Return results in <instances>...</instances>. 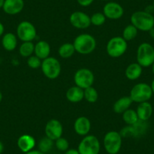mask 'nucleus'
Returning <instances> with one entry per match:
<instances>
[{
  "instance_id": "1",
  "label": "nucleus",
  "mask_w": 154,
  "mask_h": 154,
  "mask_svg": "<svg viewBox=\"0 0 154 154\" xmlns=\"http://www.w3.org/2000/svg\"><path fill=\"white\" fill-rule=\"evenodd\" d=\"M131 23L137 30L149 32L154 27V17L146 11H137L131 14Z\"/></svg>"
},
{
  "instance_id": "2",
  "label": "nucleus",
  "mask_w": 154,
  "mask_h": 154,
  "mask_svg": "<svg viewBox=\"0 0 154 154\" xmlns=\"http://www.w3.org/2000/svg\"><path fill=\"white\" fill-rule=\"evenodd\" d=\"M75 51L80 54H89L96 48V40L93 35L88 33H82L75 37L73 42Z\"/></svg>"
},
{
  "instance_id": "3",
  "label": "nucleus",
  "mask_w": 154,
  "mask_h": 154,
  "mask_svg": "<svg viewBox=\"0 0 154 154\" xmlns=\"http://www.w3.org/2000/svg\"><path fill=\"white\" fill-rule=\"evenodd\" d=\"M122 135L116 131H110L103 137V147L108 154H117L122 147Z\"/></svg>"
},
{
  "instance_id": "4",
  "label": "nucleus",
  "mask_w": 154,
  "mask_h": 154,
  "mask_svg": "<svg viewBox=\"0 0 154 154\" xmlns=\"http://www.w3.org/2000/svg\"><path fill=\"white\" fill-rule=\"evenodd\" d=\"M137 63L142 67H149L154 63V48L147 42L141 43L137 50Z\"/></svg>"
},
{
  "instance_id": "5",
  "label": "nucleus",
  "mask_w": 154,
  "mask_h": 154,
  "mask_svg": "<svg viewBox=\"0 0 154 154\" xmlns=\"http://www.w3.org/2000/svg\"><path fill=\"white\" fill-rule=\"evenodd\" d=\"M152 93L151 86L144 82L136 84L130 91L129 97L133 102L135 103H143L148 101L152 97Z\"/></svg>"
},
{
  "instance_id": "6",
  "label": "nucleus",
  "mask_w": 154,
  "mask_h": 154,
  "mask_svg": "<svg viewBox=\"0 0 154 154\" xmlns=\"http://www.w3.org/2000/svg\"><path fill=\"white\" fill-rule=\"evenodd\" d=\"M128 48L127 41L122 37L115 36L110 38L106 45V52L111 57H119L123 55Z\"/></svg>"
},
{
  "instance_id": "7",
  "label": "nucleus",
  "mask_w": 154,
  "mask_h": 154,
  "mask_svg": "<svg viewBox=\"0 0 154 154\" xmlns=\"http://www.w3.org/2000/svg\"><path fill=\"white\" fill-rule=\"evenodd\" d=\"M79 154H99L100 143L96 136L89 134L82 139L78 146Z\"/></svg>"
},
{
  "instance_id": "8",
  "label": "nucleus",
  "mask_w": 154,
  "mask_h": 154,
  "mask_svg": "<svg viewBox=\"0 0 154 154\" xmlns=\"http://www.w3.org/2000/svg\"><path fill=\"white\" fill-rule=\"evenodd\" d=\"M41 69L45 77L50 79H57L61 71V66L57 58L48 57L42 61Z\"/></svg>"
},
{
  "instance_id": "9",
  "label": "nucleus",
  "mask_w": 154,
  "mask_h": 154,
  "mask_svg": "<svg viewBox=\"0 0 154 154\" xmlns=\"http://www.w3.org/2000/svg\"><path fill=\"white\" fill-rule=\"evenodd\" d=\"M94 82V75L92 71L87 68H81L75 72L74 82L75 85L82 89L92 86Z\"/></svg>"
},
{
  "instance_id": "10",
  "label": "nucleus",
  "mask_w": 154,
  "mask_h": 154,
  "mask_svg": "<svg viewBox=\"0 0 154 154\" xmlns=\"http://www.w3.org/2000/svg\"><path fill=\"white\" fill-rule=\"evenodd\" d=\"M17 35L23 42H32L36 37V29L32 23L24 20L17 26Z\"/></svg>"
},
{
  "instance_id": "11",
  "label": "nucleus",
  "mask_w": 154,
  "mask_h": 154,
  "mask_svg": "<svg viewBox=\"0 0 154 154\" xmlns=\"http://www.w3.org/2000/svg\"><path fill=\"white\" fill-rule=\"evenodd\" d=\"M69 23L72 26L77 29H87L91 23V18L89 16L82 11H74L69 16Z\"/></svg>"
},
{
  "instance_id": "12",
  "label": "nucleus",
  "mask_w": 154,
  "mask_h": 154,
  "mask_svg": "<svg viewBox=\"0 0 154 154\" xmlns=\"http://www.w3.org/2000/svg\"><path fill=\"white\" fill-rule=\"evenodd\" d=\"M105 17L110 20H118L124 14V9L121 5L115 2H108L103 8Z\"/></svg>"
},
{
  "instance_id": "13",
  "label": "nucleus",
  "mask_w": 154,
  "mask_h": 154,
  "mask_svg": "<svg viewBox=\"0 0 154 154\" xmlns=\"http://www.w3.org/2000/svg\"><path fill=\"white\" fill-rule=\"evenodd\" d=\"M45 136L53 140H56L60 137L63 134V126L57 119H50L45 127Z\"/></svg>"
},
{
  "instance_id": "14",
  "label": "nucleus",
  "mask_w": 154,
  "mask_h": 154,
  "mask_svg": "<svg viewBox=\"0 0 154 154\" xmlns=\"http://www.w3.org/2000/svg\"><path fill=\"white\" fill-rule=\"evenodd\" d=\"M24 7L23 0H5L4 2L3 9L4 12L10 15L19 14L21 12Z\"/></svg>"
},
{
  "instance_id": "15",
  "label": "nucleus",
  "mask_w": 154,
  "mask_h": 154,
  "mask_svg": "<svg viewBox=\"0 0 154 154\" xmlns=\"http://www.w3.org/2000/svg\"><path fill=\"white\" fill-rule=\"evenodd\" d=\"M74 131L80 136H86L91 130V122L85 116L77 118L74 122Z\"/></svg>"
},
{
  "instance_id": "16",
  "label": "nucleus",
  "mask_w": 154,
  "mask_h": 154,
  "mask_svg": "<svg viewBox=\"0 0 154 154\" xmlns=\"http://www.w3.org/2000/svg\"><path fill=\"white\" fill-rule=\"evenodd\" d=\"M17 144L21 152H26L32 150L35 146V140L29 134H23L17 139Z\"/></svg>"
},
{
  "instance_id": "17",
  "label": "nucleus",
  "mask_w": 154,
  "mask_h": 154,
  "mask_svg": "<svg viewBox=\"0 0 154 154\" xmlns=\"http://www.w3.org/2000/svg\"><path fill=\"white\" fill-rule=\"evenodd\" d=\"M136 112L140 120L147 121L152 114V104L148 101L140 103L136 109Z\"/></svg>"
},
{
  "instance_id": "18",
  "label": "nucleus",
  "mask_w": 154,
  "mask_h": 154,
  "mask_svg": "<svg viewBox=\"0 0 154 154\" xmlns=\"http://www.w3.org/2000/svg\"><path fill=\"white\" fill-rule=\"evenodd\" d=\"M50 52H51L50 45L45 41H38L35 45V49H34L35 55L37 56L38 58H40L41 60H44L49 57Z\"/></svg>"
},
{
  "instance_id": "19",
  "label": "nucleus",
  "mask_w": 154,
  "mask_h": 154,
  "mask_svg": "<svg viewBox=\"0 0 154 154\" xmlns=\"http://www.w3.org/2000/svg\"><path fill=\"white\" fill-rule=\"evenodd\" d=\"M66 97L69 101L72 103H78L83 100L84 89L78 86H72L66 91Z\"/></svg>"
},
{
  "instance_id": "20",
  "label": "nucleus",
  "mask_w": 154,
  "mask_h": 154,
  "mask_svg": "<svg viewBox=\"0 0 154 154\" xmlns=\"http://www.w3.org/2000/svg\"><path fill=\"white\" fill-rule=\"evenodd\" d=\"M132 102V100H131L129 96H125V97H120L114 103L112 109H113V111L116 113L122 114L125 111L129 109Z\"/></svg>"
},
{
  "instance_id": "21",
  "label": "nucleus",
  "mask_w": 154,
  "mask_h": 154,
  "mask_svg": "<svg viewBox=\"0 0 154 154\" xmlns=\"http://www.w3.org/2000/svg\"><path fill=\"white\" fill-rule=\"evenodd\" d=\"M143 67L138 63H132L127 66L125 69V76L129 80H136L141 75Z\"/></svg>"
},
{
  "instance_id": "22",
  "label": "nucleus",
  "mask_w": 154,
  "mask_h": 154,
  "mask_svg": "<svg viewBox=\"0 0 154 154\" xmlns=\"http://www.w3.org/2000/svg\"><path fill=\"white\" fill-rule=\"evenodd\" d=\"M2 45L6 51H13L15 49L17 45V36L12 32H7L2 36Z\"/></svg>"
},
{
  "instance_id": "23",
  "label": "nucleus",
  "mask_w": 154,
  "mask_h": 154,
  "mask_svg": "<svg viewBox=\"0 0 154 154\" xmlns=\"http://www.w3.org/2000/svg\"><path fill=\"white\" fill-rule=\"evenodd\" d=\"M75 51V50L73 44L67 42V43H64L60 45L58 49V54L62 58L66 59L72 57Z\"/></svg>"
},
{
  "instance_id": "24",
  "label": "nucleus",
  "mask_w": 154,
  "mask_h": 154,
  "mask_svg": "<svg viewBox=\"0 0 154 154\" xmlns=\"http://www.w3.org/2000/svg\"><path fill=\"white\" fill-rule=\"evenodd\" d=\"M122 119L128 125H132L139 120L137 114L134 109H128L122 113Z\"/></svg>"
},
{
  "instance_id": "25",
  "label": "nucleus",
  "mask_w": 154,
  "mask_h": 154,
  "mask_svg": "<svg viewBox=\"0 0 154 154\" xmlns=\"http://www.w3.org/2000/svg\"><path fill=\"white\" fill-rule=\"evenodd\" d=\"M35 45L32 42H23L19 48V53L22 57H29L34 53Z\"/></svg>"
},
{
  "instance_id": "26",
  "label": "nucleus",
  "mask_w": 154,
  "mask_h": 154,
  "mask_svg": "<svg viewBox=\"0 0 154 154\" xmlns=\"http://www.w3.org/2000/svg\"><path fill=\"white\" fill-rule=\"evenodd\" d=\"M54 140L50 139L48 137H44L39 140L38 143V150L40 152H43V153H46L48 152L51 149H52L53 146H54Z\"/></svg>"
},
{
  "instance_id": "27",
  "label": "nucleus",
  "mask_w": 154,
  "mask_h": 154,
  "mask_svg": "<svg viewBox=\"0 0 154 154\" xmlns=\"http://www.w3.org/2000/svg\"><path fill=\"white\" fill-rule=\"evenodd\" d=\"M137 32L138 30L134 25L129 24L124 28L122 37L125 41H131L137 36Z\"/></svg>"
},
{
  "instance_id": "28",
  "label": "nucleus",
  "mask_w": 154,
  "mask_h": 154,
  "mask_svg": "<svg viewBox=\"0 0 154 154\" xmlns=\"http://www.w3.org/2000/svg\"><path fill=\"white\" fill-rule=\"evenodd\" d=\"M84 98L88 103H95L98 98V93L97 90L92 86L84 89Z\"/></svg>"
},
{
  "instance_id": "29",
  "label": "nucleus",
  "mask_w": 154,
  "mask_h": 154,
  "mask_svg": "<svg viewBox=\"0 0 154 154\" xmlns=\"http://www.w3.org/2000/svg\"><path fill=\"white\" fill-rule=\"evenodd\" d=\"M91 18V23L94 26H101L106 21V18L105 15L103 14V13L101 12H96L94 14H93L90 17Z\"/></svg>"
},
{
  "instance_id": "30",
  "label": "nucleus",
  "mask_w": 154,
  "mask_h": 154,
  "mask_svg": "<svg viewBox=\"0 0 154 154\" xmlns=\"http://www.w3.org/2000/svg\"><path fill=\"white\" fill-rule=\"evenodd\" d=\"M55 143H54V145H55L56 148H57L58 150L63 151V152H65V151L69 149V142L64 137H59L58 139H57L56 140H54Z\"/></svg>"
},
{
  "instance_id": "31",
  "label": "nucleus",
  "mask_w": 154,
  "mask_h": 154,
  "mask_svg": "<svg viewBox=\"0 0 154 154\" xmlns=\"http://www.w3.org/2000/svg\"><path fill=\"white\" fill-rule=\"evenodd\" d=\"M42 64V60L38 58L37 56L34 55L28 57L27 59V65L32 69H37V68L40 67Z\"/></svg>"
},
{
  "instance_id": "32",
  "label": "nucleus",
  "mask_w": 154,
  "mask_h": 154,
  "mask_svg": "<svg viewBox=\"0 0 154 154\" xmlns=\"http://www.w3.org/2000/svg\"><path fill=\"white\" fill-rule=\"evenodd\" d=\"M77 2L82 7H88L94 2V0H76Z\"/></svg>"
},
{
  "instance_id": "33",
  "label": "nucleus",
  "mask_w": 154,
  "mask_h": 154,
  "mask_svg": "<svg viewBox=\"0 0 154 154\" xmlns=\"http://www.w3.org/2000/svg\"><path fill=\"white\" fill-rule=\"evenodd\" d=\"M64 154H79V152L78 149L72 148V149H68L67 150L65 151Z\"/></svg>"
},
{
  "instance_id": "34",
  "label": "nucleus",
  "mask_w": 154,
  "mask_h": 154,
  "mask_svg": "<svg viewBox=\"0 0 154 154\" xmlns=\"http://www.w3.org/2000/svg\"><path fill=\"white\" fill-rule=\"evenodd\" d=\"M24 154H45V153L40 152L39 150H35V149H32V150L29 151V152H26V153H24Z\"/></svg>"
},
{
  "instance_id": "35",
  "label": "nucleus",
  "mask_w": 154,
  "mask_h": 154,
  "mask_svg": "<svg viewBox=\"0 0 154 154\" xmlns=\"http://www.w3.org/2000/svg\"><path fill=\"white\" fill-rule=\"evenodd\" d=\"M4 30H5V28H4L3 24L0 22V36L2 35H3Z\"/></svg>"
},
{
  "instance_id": "36",
  "label": "nucleus",
  "mask_w": 154,
  "mask_h": 154,
  "mask_svg": "<svg viewBox=\"0 0 154 154\" xmlns=\"http://www.w3.org/2000/svg\"><path fill=\"white\" fill-rule=\"evenodd\" d=\"M149 35H150L151 38H152V39H154V27H152V29L149 31Z\"/></svg>"
},
{
  "instance_id": "37",
  "label": "nucleus",
  "mask_w": 154,
  "mask_h": 154,
  "mask_svg": "<svg viewBox=\"0 0 154 154\" xmlns=\"http://www.w3.org/2000/svg\"><path fill=\"white\" fill-rule=\"evenodd\" d=\"M3 149H4V145L2 142L0 141V154L2 153L3 152Z\"/></svg>"
},
{
  "instance_id": "38",
  "label": "nucleus",
  "mask_w": 154,
  "mask_h": 154,
  "mask_svg": "<svg viewBox=\"0 0 154 154\" xmlns=\"http://www.w3.org/2000/svg\"><path fill=\"white\" fill-rule=\"evenodd\" d=\"M150 86H151V88H152V93H153V94H154V79H153V80L152 81V82H151Z\"/></svg>"
},
{
  "instance_id": "39",
  "label": "nucleus",
  "mask_w": 154,
  "mask_h": 154,
  "mask_svg": "<svg viewBox=\"0 0 154 154\" xmlns=\"http://www.w3.org/2000/svg\"><path fill=\"white\" fill-rule=\"evenodd\" d=\"M4 2H5V0H0V8H2Z\"/></svg>"
},
{
  "instance_id": "40",
  "label": "nucleus",
  "mask_w": 154,
  "mask_h": 154,
  "mask_svg": "<svg viewBox=\"0 0 154 154\" xmlns=\"http://www.w3.org/2000/svg\"><path fill=\"white\" fill-rule=\"evenodd\" d=\"M2 92L0 91V102L2 101Z\"/></svg>"
},
{
  "instance_id": "41",
  "label": "nucleus",
  "mask_w": 154,
  "mask_h": 154,
  "mask_svg": "<svg viewBox=\"0 0 154 154\" xmlns=\"http://www.w3.org/2000/svg\"><path fill=\"white\" fill-rule=\"evenodd\" d=\"M152 72L154 75V63L152 64Z\"/></svg>"
},
{
  "instance_id": "42",
  "label": "nucleus",
  "mask_w": 154,
  "mask_h": 154,
  "mask_svg": "<svg viewBox=\"0 0 154 154\" xmlns=\"http://www.w3.org/2000/svg\"><path fill=\"white\" fill-rule=\"evenodd\" d=\"M152 6H153V8H154V0H153V3H152Z\"/></svg>"
},
{
  "instance_id": "43",
  "label": "nucleus",
  "mask_w": 154,
  "mask_h": 154,
  "mask_svg": "<svg viewBox=\"0 0 154 154\" xmlns=\"http://www.w3.org/2000/svg\"><path fill=\"white\" fill-rule=\"evenodd\" d=\"M103 1H110V0H103Z\"/></svg>"
}]
</instances>
